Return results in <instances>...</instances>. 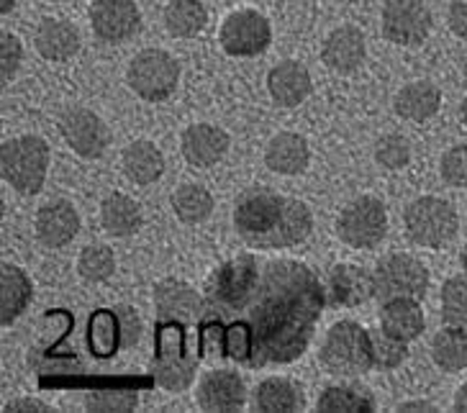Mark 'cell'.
Wrapping results in <instances>:
<instances>
[{
	"mask_svg": "<svg viewBox=\"0 0 467 413\" xmlns=\"http://www.w3.org/2000/svg\"><path fill=\"white\" fill-rule=\"evenodd\" d=\"M151 298H154V311L160 321H175L182 326L201 321L203 305H206L201 293H195V288L185 280H175V277L157 283Z\"/></svg>",
	"mask_w": 467,
	"mask_h": 413,
	"instance_id": "14",
	"label": "cell"
},
{
	"mask_svg": "<svg viewBox=\"0 0 467 413\" xmlns=\"http://www.w3.org/2000/svg\"><path fill=\"white\" fill-rule=\"evenodd\" d=\"M372 355H375V367L396 370L409 357V346L406 342H399L380 329V334H372Z\"/></svg>",
	"mask_w": 467,
	"mask_h": 413,
	"instance_id": "38",
	"label": "cell"
},
{
	"mask_svg": "<svg viewBox=\"0 0 467 413\" xmlns=\"http://www.w3.org/2000/svg\"><path fill=\"white\" fill-rule=\"evenodd\" d=\"M198 367V355L185 342V329L175 321H160L157 352L151 359V377L157 386L172 393H182L191 387Z\"/></svg>",
	"mask_w": 467,
	"mask_h": 413,
	"instance_id": "5",
	"label": "cell"
},
{
	"mask_svg": "<svg viewBox=\"0 0 467 413\" xmlns=\"http://www.w3.org/2000/svg\"><path fill=\"white\" fill-rule=\"evenodd\" d=\"M119 318H121V331H124V346L137 345L139 336H141V321H139V314L129 305H119Z\"/></svg>",
	"mask_w": 467,
	"mask_h": 413,
	"instance_id": "41",
	"label": "cell"
},
{
	"mask_svg": "<svg viewBox=\"0 0 467 413\" xmlns=\"http://www.w3.org/2000/svg\"><path fill=\"white\" fill-rule=\"evenodd\" d=\"M221 49L232 57H257L273 42L270 21L252 8H239L223 18L219 31Z\"/></svg>",
	"mask_w": 467,
	"mask_h": 413,
	"instance_id": "11",
	"label": "cell"
},
{
	"mask_svg": "<svg viewBox=\"0 0 467 413\" xmlns=\"http://www.w3.org/2000/svg\"><path fill=\"white\" fill-rule=\"evenodd\" d=\"M31 411L47 413V411H52V408L39 398H16L5 403V413H31Z\"/></svg>",
	"mask_w": 467,
	"mask_h": 413,
	"instance_id": "43",
	"label": "cell"
},
{
	"mask_svg": "<svg viewBox=\"0 0 467 413\" xmlns=\"http://www.w3.org/2000/svg\"><path fill=\"white\" fill-rule=\"evenodd\" d=\"M447 24L454 36L467 39V0H452V5L447 11Z\"/></svg>",
	"mask_w": 467,
	"mask_h": 413,
	"instance_id": "42",
	"label": "cell"
},
{
	"mask_svg": "<svg viewBox=\"0 0 467 413\" xmlns=\"http://www.w3.org/2000/svg\"><path fill=\"white\" fill-rule=\"evenodd\" d=\"M88 342H90V352L96 357H113L119 352V346H124V331H121V318H119L116 308L113 311L103 308V311L93 314Z\"/></svg>",
	"mask_w": 467,
	"mask_h": 413,
	"instance_id": "31",
	"label": "cell"
},
{
	"mask_svg": "<svg viewBox=\"0 0 467 413\" xmlns=\"http://www.w3.org/2000/svg\"><path fill=\"white\" fill-rule=\"evenodd\" d=\"M460 121H462V124H465V129H467V98L462 100V103H460Z\"/></svg>",
	"mask_w": 467,
	"mask_h": 413,
	"instance_id": "47",
	"label": "cell"
},
{
	"mask_svg": "<svg viewBox=\"0 0 467 413\" xmlns=\"http://www.w3.org/2000/svg\"><path fill=\"white\" fill-rule=\"evenodd\" d=\"M80 232V213L69 201H49L36 213V236L44 247L59 249Z\"/></svg>",
	"mask_w": 467,
	"mask_h": 413,
	"instance_id": "20",
	"label": "cell"
},
{
	"mask_svg": "<svg viewBox=\"0 0 467 413\" xmlns=\"http://www.w3.org/2000/svg\"><path fill=\"white\" fill-rule=\"evenodd\" d=\"M126 83L139 98L162 103L178 90L180 62L165 49H141L129 62Z\"/></svg>",
	"mask_w": 467,
	"mask_h": 413,
	"instance_id": "7",
	"label": "cell"
},
{
	"mask_svg": "<svg viewBox=\"0 0 467 413\" xmlns=\"http://www.w3.org/2000/svg\"><path fill=\"white\" fill-rule=\"evenodd\" d=\"M139 406V393L134 387H98L85 396V408L98 413L134 411Z\"/></svg>",
	"mask_w": 467,
	"mask_h": 413,
	"instance_id": "36",
	"label": "cell"
},
{
	"mask_svg": "<svg viewBox=\"0 0 467 413\" xmlns=\"http://www.w3.org/2000/svg\"><path fill=\"white\" fill-rule=\"evenodd\" d=\"M454 411L467 413V383L460 390H457V396H454Z\"/></svg>",
	"mask_w": 467,
	"mask_h": 413,
	"instance_id": "45",
	"label": "cell"
},
{
	"mask_svg": "<svg viewBox=\"0 0 467 413\" xmlns=\"http://www.w3.org/2000/svg\"><path fill=\"white\" fill-rule=\"evenodd\" d=\"M403 226L413 244L440 249L452 242L460 229V219L450 201L437 198V195H421L406 206Z\"/></svg>",
	"mask_w": 467,
	"mask_h": 413,
	"instance_id": "6",
	"label": "cell"
},
{
	"mask_svg": "<svg viewBox=\"0 0 467 413\" xmlns=\"http://www.w3.org/2000/svg\"><path fill=\"white\" fill-rule=\"evenodd\" d=\"M90 26L100 42L124 44L141 28V8L137 0H93Z\"/></svg>",
	"mask_w": 467,
	"mask_h": 413,
	"instance_id": "13",
	"label": "cell"
},
{
	"mask_svg": "<svg viewBox=\"0 0 467 413\" xmlns=\"http://www.w3.org/2000/svg\"><path fill=\"white\" fill-rule=\"evenodd\" d=\"M440 172L447 185L467 191V144H454L441 154Z\"/></svg>",
	"mask_w": 467,
	"mask_h": 413,
	"instance_id": "39",
	"label": "cell"
},
{
	"mask_svg": "<svg viewBox=\"0 0 467 413\" xmlns=\"http://www.w3.org/2000/svg\"><path fill=\"white\" fill-rule=\"evenodd\" d=\"M203 304L198 349L242 367H267L296 362L308 349L327 293L303 262L242 252L208 275Z\"/></svg>",
	"mask_w": 467,
	"mask_h": 413,
	"instance_id": "1",
	"label": "cell"
},
{
	"mask_svg": "<svg viewBox=\"0 0 467 413\" xmlns=\"http://www.w3.org/2000/svg\"><path fill=\"white\" fill-rule=\"evenodd\" d=\"M434 26L424 0H388L380 14L383 36L399 46H419L429 39Z\"/></svg>",
	"mask_w": 467,
	"mask_h": 413,
	"instance_id": "10",
	"label": "cell"
},
{
	"mask_svg": "<svg viewBox=\"0 0 467 413\" xmlns=\"http://www.w3.org/2000/svg\"><path fill=\"white\" fill-rule=\"evenodd\" d=\"M208 24V11L201 0H170L165 5V26L178 39L198 36Z\"/></svg>",
	"mask_w": 467,
	"mask_h": 413,
	"instance_id": "30",
	"label": "cell"
},
{
	"mask_svg": "<svg viewBox=\"0 0 467 413\" xmlns=\"http://www.w3.org/2000/svg\"><path fill=\"white\" fill-rule=\"evenodd\" d=\"M59 134L67 147L83 160H98L109 150V126L90 108H69L59 119Z\"/></svg>",
	"mask_w": 467,
	"mask_h": 413,
	"instance_id": "12",
	"label": "cell"
},
{
	"mask_svg": "<svg viewBox=\"0 0 467 413\" xmlns=\"http://www.w3.org/2000/svg\"><path fill=\"white\" fill-rule=\"evenodd\" d=\"M16 8V0H0V14L8 15Z\"/></svg>",
	"mask_w": 467,
	"mask_h": 413,
	"instance_id": "46",
	"label": "cell"
},
{
	"mask_svg": "<svg viewBox=\"0 0 467 413\" xmlns=\"http://www.w3.org/2000/svg\"><path fill=\"white\" fill-rule=\"evenodd\" d=\"M252 406L262 413H298L306 408V396L303 387L288 377H267L254 387Z\"/></svg>",
	"mask_w": 467,
	"mask_h": 413,
	"instance_id": "24",
	"label": "cell"
},
{
	"mask_svg": "<svg viewBox=\"0 0 467 413\" xmlns=\"http://www.w3.org/2000/svg\"><path fill=\"white\" fill-rule=\"evenodd\" d=\"M182 157L191 167H213L229 152V134L213 124H192L182 131L180 139Z\"/></svg>",
	"mask_w": 467,
	"mask_h": 413,
	"instance_id": "17",
	"label": "cell"
},
{
	"mask_svg": "<svg viewBox=\"0 0 467 413\" xmlns=\"http://www.w3.org/2000/svg\"><path fill=\"white\" fill-rule=\"evenodd\" d=\"M36 52L49 62H67L80 52V31L65 18H42L34 34Z\"/></svg>",
	"mask_w": 467,
	"mask_h": 413,
	"instance_id": "21",
	"label": "cell"
},
{
	"mask_svg": "<svg viewBox=\"0 0 467 413\" xmlns=\"http://www.w3.org/2000/svg\"><path fill=\"white\" fill-rule=\"evenodd\" d=\"M365 55H368V44H365V34L358 26L334 28L321 44L324 65L339 75L355 72L365 62Z\"/></svg>",
	"mask_w": 467,
	"mask_h": 413,
	"instance_id": "18",
	"label": "cell"
},
{
	"mask_svg": "<svg viewBox=\"0 0 467 413\" xmlns=\"http://www.w3.org/2000/svg\"><path fill=\"white\" fill-rule=\"evenodd\" d=\"M321 365L339 377H359L375 367L372 334L358 321H337L321 346Z\"/></svg>",
	"mask_w": 467,
	"mask_h": 413,
	"instance_id": "3",
	"label": "cell"
},
{
	"mask_svg": "<svg viewBox=\"0 0 467 413\" xmlns=\"http://www.w3.org/2000/svg\"><path fill=\"white\" fill-rule=\"evenodd\" d=\"M426 318L419 298H393L380 308V329L399 339V342H413L424 334Z\"/></svg>",
	"mask_w": 467,
	"mask_h": 413,
	"instance_id": "22",
	"label": "cell"
},
{
	"mask_svg": "<svg viewBox=\"0 0 467 413\" xmlns=\"http://www.w3.org/2000/svg\"><path fill=\"white\" fill-rule=\"evenodd\" d=\"M21 59H24V46L18 42V36L11 31H3L0 34V80L3 83H11V77L21 67Z\"/></svg>",
	"mask_w": 467,
	"mask_h": 413,
	"instance_id": "40",
	"label": "cell"
},
{
	"mask_svg": "<svg viewBox=\"0 0 467 413\" xmlns=\"http://www.w3.org/2000/svg\"><path fill=\"white\" fill-rule=\"evenodd\" d=\"M78 273L88 283H103L116 273L113 249L106 244H88L78 257Z\"/></svg>",
	"mask_w": 467,
	"mask_h": 413,
	"instance_id": "35",
	"label": "cell"
},
{
	"mask_svg": "<svg viewBox=\"0 0 467 413\" xmlns=\"http://www.w3.org/2000/svg\"><path fill=\"white\" fill-rule=\"evenodd\" d=\"M321 413H370L375 411V398L368 387L331 386L318 396Z\"/></svg>",
	"mask_w": 467,
	"mask_h": 413,
	"instance_id": "33",
	"label": "cell"
},
{
	"mask_svg": "<svg viewBox=\"0 0 467 413\" xmlns=\"http://www.w3.org/2000/svg\"><path fill=\"white\" fill-rule=\"evenodd\" d=\"M267 90L280 108H296L314 90L311 72L296 59H283L267 72Z\"/></svg>",
	"mask_w": 467,
	"mask_h": 413,
	"instance_id": "19",
	"label": "cell"
},
{
	"mask_svg": "<svg viewBox=\"0 0 467 413\" xmlns=\"http://www.w3.org/2000/svg\"><path fill=\"white\" fill-rule=\"evenodd\" d=\"M441 318L467 329V275H454L441 285Z\"/></svg>",
	"mask_w": 467,
	"mask_h": 413,
	"instance_id": "34",
	"label": "cell"
},
{
	"mask_svg": "<svg viewBox=\"0 0 467 413\" xmlns=\"http://www.w3.org/2000/svg\"><path fill=\"white\" fill-rule=\"evenodd\" d=\"M121 167H124V175L134 185H151L162 178L165 172V154L157 144H151L147 139H139L131 141L121 154Z\"/></svg>",
	"mask_w": 467,
	"mask_h": 413,
	"instance_id": "26",
	"label": "cell"
},
{
	"mask_svg": "<svg viewBox=\"0 0 467 413\" xmlns=\"http://www.w3.org/2000/svg\"><path fill=\"white\" fill-rule=\"evenodd\" d=\"M172 211L188 226L203 223L213 213V195L198 182H182L172 193Z\"/></svg>",
	"mask_w": 467,
	"mask_h": 413,
	"instance_id": "32",
	"label": "cell"
},
{
	"mask_svg": "<svg viewBox=\"0 0 467 413\" xmlns=\"http://www.w3.org/2000/svg\"><path fill=\"white\" fill-rule=\"evenodd\" d=\"M460 262H462V270H465V275H467V244L462 247V254H460Z\"/></svg>",
	"mask_w": 467,
	"mask_h": 413,
	"instance_id": "48",
	"label": "cell"
},
{
	"mask_svg": "<svg viewBox=\"0 0 467 413\" xmlns=\"http://www.w3.org/2000/svg\"><path fill=\"white\" fill-rule=\"evenodd\" d=\"M396 411H400V413H416V411L434 413L437 411V406H434L431 400H403V403H399V408H396Z\"/></svg>",
	"mask_w": 467,
	"mask_h": 413,
	"instance_id": "44",
	"label": "cell"
},
{
	"mask_svg": "<svg viewBox=\"0 0 467 413\" xmlns=\"http://www.w3.org/2000/svg\"><path fill=\"white\" fill-rule=\"evenodd\" d=\"M234 226L249 247L270 252L296 247L308 239L314 216L298 198H288L267 188H252L234 203Z\"/></svg>",
	"mask_w": 467,
	"mask_h": 413,
	"instance_id": "2",
	"label": "cell"
},
{
	"mask_svg": "<svg viewBox=\"0 0 467 413\" xmlns=\"http://www.w3.org/2000/svg\"><path fill=\"white\" fill-rule=\"evenodd\" d=\"M388 234V211L375 195H359L337 219V236L347 247L372 249Z\"/></svg>",
	"mask_w": 467,
	"mask_h": 413,
	"instance_id": "9",
	"label": "cell"
},
{
	"mask_svg": "<svg viewBox=\"0 0 467 413\" xmlns=\"http://www.w3.org/2000/svg\"><path fill=\"white\" fill-rule=\"evenodd\" d=\"M324 293H327V305H334V308H352V305L365 304L375 298L372 273L359 264H337L331 267L327 277Z\"/></svg>",
	"mask_w": 467,
	"mask_h": 413,
	"instance_id": "16",
	"label": "cell"
},
{
	"mask_svg": "<svg viewBox=\"0 0 467 413\" xmlns=\"http://www.w3.org/2000/svg\"><path fill=\"white\" fill-rule=\"evenodd\" d=\"M49 170V144L42 137H16L0 147V172L3 180L24 195L42 191Z\"/></svg>",
	"mask_w": 467,
	"mask_h": 413,
	"instance_id": "4",
	"label": "cell"
},
{
	"mask_svg": "<svg viewBox=\"0 0 467 413\" xmlns=\"http://www.w3.org/2000/svg\"><path fill=\"white\" fill-rule=\"evenodd\" d=\"M34 295L28 275L11 262L0 264V324L11 326L16 318L26 311L28 301Z\"/></svg>",
	"mask_w": 467,
	"mask_h": 413,
	"instance_id": "27",
	"label": "cell"
},
{
	"mask_svg": "<svg viewBox=\"0 0 467 413\" xmlns=\"http://www.w3.org/2000/svg\"><path fill=\"white\" fill-rule=\"evenodd\" d=\"M431 359L441 372H460L467 367V329L450 326L434 334L431 339Z\"/></svg>",
	"mask_w": 467,
	"mask_h": 413,
	"instance_id": "29",
	"label": "cell"
},
{
	"mask_svg": "<svg viewBox=\"0 0 467 413\" xmlns=\"http://www.w3.org/2000/svg\"><path fill=\"white\" fill-rule=\"evenodd\" d=\"M308 162H311L308 141L301 134H293V131H280L277 137L270 139V144L265 150V165L277 175H285V178L306 172Z\"/></svg>",
	"mask_w": 467,
	"mask_h": 413,
	"instance_id": "23",
	"label": "cell"
},
{
	"mask_svg": "<svg viewBox=\"0 0 467 413\" xmlns=\"http://www.w3.org/2000/svg\"><path fill=\"white\" fill-rule=\"evenodd\" d=\"M100 223L110 236H134L144 223L141 206L126 193H110L100 203Z\"/></svg>",
	"mask_w": 467,
	"mask_h": 413,
	"instance_id": "28",
	"label": "cell"
},
{
	"mask_svg": "<svg viewBox=\"0 0 467 413\" xmlns=\"http://www.w3.org/2000/svg\"><path fill=\"white\" fill-rule=\"evenodd\" d=\"M49 3H67V0H49Z\"/></svg>",
	"mask_w": 467,
	"mask_h": 413,
	"instance_id": "49",
	"label": "cell"
},
{
	"mask_svg": "<svg viewBox=\"0 0 467 413\" xmlns=\"http://www.w3.org/2000/svg\"><path fill=\"white\" fill-rule=\"evenodd\" d=\"M393 108L400 119L411 124H424L441 108V90L429 80H413L400 88L393 100Z\"/></svg>",
	"mask_w": 467,
	"mask_h": 413,
	"instance_id": "25",
	"label": "cell"
},
{
	"mask_svg": "<svg viewBox=\"0 0 467 413\" xmlns=\"http://www.w3.org/2000/svg\"><path fill=\"white\" fill-rule=\"evenodd\" d=\"M375 162L385 170H403L411 162V144L400 134H385L375 141Z\"/></svg>",
	"mask_w": 467,
	"mask_h": 413,
	"instance_id": "37",
	"label": "cell"
},
{
	"mask_svg": "<svg viewBox=\"0 0 467 413\" xmlns=\"http://www.w3.org/2000/svg\"><path fill=\"white\" fill-rule=\"evenodd\" d=\"M372 283H375V298L383 304L393 298H424L429 290V270L419 257L396 252L378 262Z\"/></svg>",
	"mask_w": 467,
	"mask_h": 413,
	"instance_id": "8",
	"label": "cell"
},
{
	"mask_svg": "<svg viewBox=\"0 0 467 413\" xmlns=\"http://www.w3.org/2000/svg\"><path fill=\"white\" fill-rule=\"evenodd\" d=\"M247 386L236 370H211L198 386V406L211 413H229L244 408Z\"/></svg>",
	"mask_w": 467,
	"mask_h": 413,
	"instance_id": "15",
	"label": "cell"
}]
</instances>
